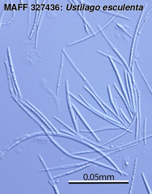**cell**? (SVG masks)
Masks as SVG:
<instances>
[{
    "instance_id": "14",
    "label": "cell",
    "mask_w": 152,
    "mask_h": 194,
    "mask_svg": "<svg viewBox=\"0 0 152 194\" xmlns=\"http://www.w3.org/2000/svg\"><path fill=\"white\" fill-rule=\"evenodd\" d=\"M124 77H125V85H126V92H127L128 95L129 100L130 103L131 107L132 109V100H131V97L130 95V92L129 86V84L128 82V79L127 70H124ZM133 110V109H132Z\"/></svg>"
},
{
    "instance_id": "13",
    "label": "cell",
    "mask_w": 152,
    "mask_h": 194,
    "mask_svg": "<svg viewBox=\"0 0 152 194\" xmlns=\"http://www.w3.org/2000/svg\"><path fill=\"white\" fill-rule=\"evenodd\" d=\"M135 63L137 67V68L138 71L139 72V73H140V75H141V77H142L143 79L144 80V81L145 84H146V85H147V88H148L151 94H152V89L151 88L150 85L149 83H148V81H147V79H146V77H145V76H144L143 73L141 69H140V67H139V63H138V61L137 60H135Z\"/></svg>"
},
{
    "instance_id": "15",
    "label": "cell",
    "mask_w": 152,
    "mask_h": 194,
    "mask_svg": "<svg viewBox=\"0 0 152 194\" xmlns=\"http://www.w3.org/2000/svg\"><path fill=\"white\" fill-rule=\"evenodd\" d=\"M137 158H136L135 159V161L134 167H133V173H132V179H131V182L130 185L129 194H131V193H132V188H133V184H134L136 171L137 169Z\"/></svg>"
},
{
    "instance_id": "27",
    "label": "cell",
    "mask_w": 152,
    "mask_h": 194,
    "mask_svg": "<svg viewBox=\"0 0 152 194\" xmlns=\"http://www.w3.org/2000/svg\"><path fill=\"white\" fill-rule=\"evenodd\" d=\"M124 161H123V168H125L126 167H127L128 166V165L130 164L129 163V159H126H126H124Z\"/></svg>"
},
{
    "instance_id": "24",
    "label": "cell",
    "mask_w": 152,
    "mask_h": 194,
    "mask_svg": "<svg viewBox=\"0 0 152 194\" xmlns=\"http://www.w3.org/2000/svg\"><path fill=\"white\" fill-rule=\"evenodd\" d=\"M142 176L143 180L144 183L145 185L146 186V189L148 192L149 194H152L151 190L149 184L148 182H147V179H146V176H145V174L143 173H141Z\"/></svg>"
},
{
    "instance_id": "1",
    "label": "cell",
    "mask_w": 152,
    "mask_h": 194,
    "mask_svg": "<svg viewBox=\"0 0 152 194\" xmlns=\"http://www.w3.org/2000/svg\"><path fill=\"white\" fill-rule=\"evenodd\" d=\"M96 52L97 53H98L101 55H103V56H106L108 58L109 60L110 63H111V65H112V67H113L114 70L115 72L116 76L118 78V82H119V85H120L122 91L123 92V94L124 95V96H125V98L126 99V101H127L128 103L129 106L130 108L132 110V113H133V114H134V112L132 110V107H131L130 103L129 100L128 95L127 92H126V89L124 85V83L123 82L119 70H118V68L116 66L115 63H114V60H112V59L111 58V55H109V54H107L106 53L103 52L101 51L97 50L96 51Z\"/></svg>"
},
{
    "instance_id": "12",
    "label": "cell",
    "mask_w": 152,
    "mask_h": 194,
    "mask_svg": "<svg viewBox=\"0 0 152 194\" xmlns=\"http://www.w3.org/2000/svg\"><path fill=\"white\" fill-rule=\"evenodd\" d=\"M83 88H84L86 90V91H87V92H89V93L91 95V96H92L93 98L95 99V100H96V102H97V103L99 105L100 107L102 109H103V110L104 111V113H105L106 114H107V111L106 109H105V107H104V106L102 104V103L101 102V101H100L99 99L97 98V97L93 93L92 91H91V90H90V89L89 88L85 86V85L83 86Z\"/></svg>"
},
{
    "instance_id": "8",
    "label": "cell",
    "mask_w": 152,
    "mask_h": 194,
    "mask_svg": "<svg viewBox=\"0 0 152 194\" xmlns=\"http://www.w3.org/2000/svg\"><path fill=\"white\" fill-rule=\"evenodd\" d=\"M127 74L130 92L132 106L133 107V110L134 111V113L135 114L136 112V107L135 100L134 90H133V85H132V79H131L130 75V74L128 71H127Z\"/></svg>"
},
{
    "instance_id": "20",
    "label": "cell",
    "mask_w": 152,
    "mask_h": 194,
    "mask_svg": "<svg viewBox=\"0 0 152 194\" xmlns=\"http://www.w3.org/2000/svg\"><path fill=\"white\" fill-rule=\"evenodd\" d=\"M138 144V143H135L134 144H132V145L128 146H125V147H122L118 149L115 150L111 151V152H110L109 153H106V154L108 156H109L110 155H112L114 154V153H118L121 151L133 147V146H136Z\"/></svg>"
},
{
    "instance_id": "19",
    "label": "cell",
    "mask_w": 152,
    "mask_h": 194,
    "mask_svg": "<svg viewBox=\"0 0 152 194\" xmlns=\"http://www.w3.org/2000/svg\"><path fill=\"white\" fill-rule=\"evenodd\" d=\"M25 101L26 103L28 104L29 105L31 106V107H32V108H33V109H35V110L37 112H38L39 114H40V115H42V116H43V117H44V118H45V119H46V121H47V122H49V123H50V125L52 126V127L53 128V129H54V131L56 132H58L57 130V129H56L55 127H54V126H53V125H52V123H51V122H50L49 121V120L47 119V118H46V116H44V115H43V114H42V113L40 112L38 110V109H37V108H36L35 107H34V106H33V105H32V104H31V103L30 102V101H29L28 100H26H26H25Z\"/></svg>"
},
{
    "instance_id": "18",
    "label": "cell",
    "mask_w": 152,
    "mask_h": 194,
    "mask_svg": "<svg viewBox=\"0 0 152 194\" xmlns=\"http://www.w3.org/2000/svg\"><path fill=\"white\" fill-rule=\"evenodd\" d=\"M100 11V12H104V13L108 14L114 16V17H116V16L117 17H119V18H123V19H127V20H130V18H128L126 17V16L123 15H122L118 13V12H112V11H104L103 10H99Z\"/></svg>"
},
{
    "instance_id": "7",
    "label": "cell",
    "mask_w": 152,
    "mask_h": 194,
    "mask_svg": "<svg viewBox=\"0 0 152 194\" xmlns=\"http://www.w3.org/2000/svg\"><path fill=\"white\" fill-rule=\"evenodd\" d=\"M144 10H143V11H142V12H141V15H140V18H139V21H138L137 24V25L136 28L134 36H133V42L132 43V46H131L130 55V58L129 65V67L130 68L131 66H132V62H132V59H133V51H134L135 39L136 38L137 34L138 33V30L139 29V26H140V23L141 21L142 18V17L143 15V13Z\"/></svg>"
},
{
    "instance_id": "11",
    "label": "cell",
    "mask_w": 152,
    "mask_h": 194,
    "mask_svg": "<svg viewBox=\"0 0 152 194\" xmlns=\"http://www.w3.org/2000/svg\"><path fill=\"white\" fill-rule=\"evenodd\" d=\"M108 93L109 98V100L111 103L114 109L115 113L118 116H120V113L119 112V110L118 109V105L117 104L116 101L114 99V100L112 92L111 91V87H110L109 85H108L107 86Z\"/></svg>"
},
{
    "instance_id": "22",
    "label": "cell",
    "mask_w": 152,
    "mask_h": 194,
    "mask_svg": "<svg viewBox=\"0 0 152 194\" xmlns=\"http://www.w3.org/2000/svg\"><path fill=\"white\" fill-rule=\"evenodd\" d=\"M129 132L127 130H125V131L124 132L122 133L121 134H120L118 135V136H116V137H114V138L111 139H110L109 140L107 141L106 143H104V144H103L102 146H105L107 145V144H109V143H111V142L114 141L118 139L120 137H122L124 135L126 134L127 132Z\"/></svg>"
},
{
    "instance_id": "10",
    "label": "cell",
    "mask_w": 152,
    "mask_h": 194,
    "mask_svg": "<svg viewBox=\"0 0 152 194\" xmlns=\"http://www.w3.org/2000/svg\"><path fill=\"white\" fill-rule=\"evenodd\" d=\"M79 96L80 97L81 99H82V100H83V102L85 103L89 107H90V108H91V109H92L94 111L98 113V114H100V115H102L103 116H105V117L107 118L108 119L111 120V121H113V122H115L116 123H118V124H121V122H119V121H117V120H115L114 119L110 117V116H107V115H105V114H103V113H102V112L100 111L99 110H97V109H96V108H95L94 107H93V106H91V105H90V104L87 101H86V100L85 99H84V98H83V97L80 94H79Z\"/></svg>"
},
{
    "instance_id": "16",
    "label": "cell",
    "mask_w": 152,
    "mask_h": 194,
    "mask_svg": "<svg viewBox=\"0 0 152 194\" xmlns=\"http://www.w3.org/2000/svg\"><path fill=\"white\" fill-rule=\"evenodd\" d=\"M5 64L6 66V67L7 69V73L8 79H9L8 80V84H9V89H10V93H11V95H12L15 96H16L15 95V94L14 92V90H13V88L11 85V82H12L13 84V82L11 81V77H10V72H9V70L8 69V67L7 62H5Z\"/></svg>"
},
{
    "instance_id": "2",
    "label": "cell",
    "mask_w": 152,
    "mask_h": 194,
    "mask_svg": "<svg viewBox=\"0 0 152 194\" xmlns=\"http://www.w3.org/2000/svg\"><path fill=\"white\" fill-rule=\"evenodd\" d=\"M40 84L43 88L46 90L49 95V96H47V100L52 105V107H55L56 110H60V107H61L62 105V101L61 99L59 98L58 96L55 94L51 89L50 87L46 84L45 80H43L40 81Z\"/></svg>"
},
{
    "instance_id": "9",
    "label": "cell",
    "mask_w": 152,
    "mask_h": 194,
    "mask_svg": "<svg viewBox=\"0 0 152 194\" xmlns=\"http://www.w3.org/2000/svg\"><path fill=\"white\" fill-rule=\"evenodd\" d=\"M113 86H114L115 88L116 89V90L117 92H118V93L119 94V95L121 97L122 100L123 101L124 104H125V106H126V109H127L128 111L129 114L132 120H133V114L132 113V112L129 106L128 103L127 101H126V99L125 98V96H124V95L122 93L121 91H120L119 88L118 87V86H117L116 84L115 83H113Z\"/></svg>"
},
{
    "instance_id": "26",
    "label": "cell",
    "mask_w": 152,
    "mask_h": 194,
    "mask_svg": "<svg viewBox=\"0 0 152 194\" xmlns=\"http://www.w3.org/2000/svg\"><path fill=\"white\" fill-rule=\"evenodd\" d=\"M116 25L117 26H118V27L119 28H120L125 33H126V34H127L131 38L133 37V36H132V35H131L130 34V33H129V32H128L127 30H126V29L124 28L122 26H121V25H119V24H117Z\"/></svg>"
},
{
    "instance_id": "25",
    "label": "cell",
    "mask_w": 152,
    "mask_h": 194,
    "mask_svg": "<svg viewBox=\"0 0 152 194\" xmlns=\"http://www.w3.org/2000/svg\"><path fill=\"white\" fill-rule=\"evenodd\" d=\"M118 110H119L120 111L122 115H123V116L124 118L125 119V120H126V121H127L128 123H129V124H131V121H130L129 119L127 117V116H126V114H125V113L123 111V110L121 108H119V107H118Z\"/></svg>"
},
{
    "instance_id": "5",
    "label": "cell",
    "mask_w": 152,
    "mask_h": 194,
    "mask_svg": "<svg viewBox=\"0 0 152 194\" xmlns=\"http://www.w3.org/2000/svg\"><path fill=\"white\" fill-rule=\"evenodd\" d=\"M101 34H102V36L104 37V39H105L106 40L107 42V43L109 44V45L110 47H111V48H112V50H113V51L116 54L119 58L120 59V60L122 61V62L123 63V64L125 65V66L126 67V69L128 72L130 74L131 73V69L129 67V65L127 63V62H126V61L125 60V58H124L122 56V55L117 50L115 46H114V45L112 43V42H111V40H110V39H109V38L105 34V32H103V31H101L100 32Z\"/></svg>"
},
{
    "instance_id": "3",
    "label": "cell",
    "mask_w": 152,
    "mask_h": 194,
    "mask_svg": "<svg viewBox=\"0 0 152 194\" xmlns=\"http://www.w3.org/2000/svg\"><path fill=\"white\" fill-rule=\"evenodd\" d=\"M70 95L76 100V101H77V102L79 103L80 104L82 105V106H83V107H85V108H87V109H89V111H90V112H91L92 113H93V114H95V115H97V116H99L100 118L102 119L103 120H105V121H107V122H109L110 123H111V124L114 125H115L116 126L119 127L121 129H123L124 130H127L129 132L132 133H133V131H132V130H130V129H128V128L124 126H123L121 125V124H118V123H116L115 122H113V121H111V120L108 119L107 118L105 117V116H102V115H100V114H98V113L94 111L92 109H91L90 107H89L85 103L83 102V101H82V100H80L79 98H78L77 97H76V96L74 94H73V93H71V92H70Z\"/></svg>"
},
{
    "instance_id": "4",
    "label": "cell",
    "mask_w": 152,
    "mask_h": 194,
    "mask_svg": "<svg viewBox=\"0 0 152 194\" xmlns=\"http://www.w3.org/2000/svg\"><path fill=\"white\" fill-rule=\"evenodd\" d=\"M65 85H66V99H67V104L68 105V109H69L71 117L75 130L77 132H79V130L78 125H77V120L76 119V118H75V114H74L72 103L71 101L70 95L69 85H68V80L67 79H66V80Z\"/></svg>"
},
{
    "instance_id": "17",
    "label": "cell",
    "mask_w": 152,
    "mask_h": 194,
    "mask_svg": "<svg viewBox=\"0 0 152 194\" xmlns=\"http://www.w3.org/2000/svg\"><path fill=\"white\" fill-rule=\"evenodd\" d=\"M61 57H61V65H60V71H59V79H58L57 84L56 93V94L57 96H58V95H59V87H60V78H61V73H62V68L63 67V56L62 55Z\"/></svg>"
},
{
    "instance_id": "6",
    "label": "cell",
    "mask_w": 152,
    "mask_h": 194,
    "mask_svg": "<svg viewBox=\"0 0 152 194\" xmlns=\"http://www.w3.org/2000/svg\"><path fill=\"white\" fill-rule=\"evenodd\" d=\"M72 105H73V109H74L75 112H76L77 115H78L79 117L81 119V120H82V122H83L84 125L86 127V128H87L89 131H90V133L92 134L93 136L94 137L96 138V140H97V141L98 142H100V139L99 137H98V136L96 134V132L94 131V130H93L92 128H91V126L89 125V124L88 123V122H87V121H86L85 119L83 117V115L81 114L80 112L79 111V110L77 109L76 106H75L73 103H72Z\"/></svg>"
},
{
    "instance_id": "21",
    "label": "cell",
    "mask_w": 152,
    "mask_h": 194,
    "mask_svg": "<svg viewBox=\"0 0 152 194\" xmlns=\"http://www.w3.org/2000/svg\"><path fill=\"white\" fill-rule=\"evenodd\" d=\"M119 129H121L119 127H102L99 128V129H96L94 130V131L95 132H99L105 131V130H119Z\"/></svg>"
},
{
    "instance_id": "23",
    "label": "cell",
    "mask_w": 152,
    "mask_h": 194,
    "mask_svg": "<svg viewBox=\"0 0 152 194\" xmlns=\"http://www.w3.org/2000/svg\"><path fill=\"white\" fill-rule=\"evenodd\" d=\"M147 118L145 117L144 119V137L143 141H144V144L146 145L147 144L146 140H147Z\"/></svg>"
}]
</instances>
